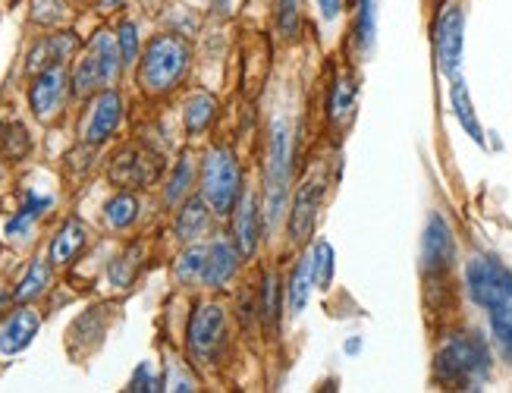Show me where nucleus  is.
I'll use <instances>...</instances> for the list:
<instances>
[{
  "label": "nucleus",
  "instance_id": "nucleus-20",
  "mask_svg": "<svg viewBox=\"0 0 512 393\" xmlns=\"http://www.w3.org/2000/svg\"><path fill=\"white\" fill-rule=\"evenodd\" d=\"M101 89H110V82H107V73L101 67V60L98 54L88 48L82 54V60L76 63V70H73V95L85 98V95H92V92H101Z\"/></svg>",
  "mask_w": 512,
  "mask_h": 393
},
{
  "label": "nucleus",
  "instance_id": "nucleus-14",
  "mask_svg": "<svg viewBox=\"0 0 512 393\" xmlns=\"http://www.w3.org/2000/svg\"><path fill=\"white\" fill-rule=\"evenodd\" d=\"M41 318L32 309H16L4 324H0V353L4 356H16L22 353L38 334Z\"/></svg>",
  "mask_w": 512,
  "mask_h": 393
},
{
  "label": "nucleus",
  "instance_id": "nucleus-15",
  "mask_svg": "<svg viewBox=\"0 0 512 393\" xmlns=\"http://www.w3.org/2000/svg\"><path fill=\"white\" fill-rule=\"evenodd\" d=\"M236 268H239L236 246H230L227 239H214V243L208 246V255H205L202 283H205V287H211V290H220L236 274Z\"/></svg>",
  "mask_w": 512,
  "mask_h": 393
},
{
  "label": "nucleus",
  "instance_id": "nucleus-28",
  "mask_svg": "<svg viewBox=\"0 0 512 393\" xmlns=\"http://www.w3.org/2000/svg\"><path fill=\"white\" fill-rule=\"evenodd\" d=\"M104 217H107V224L114 227V230L132 227V224H136V217H139V199L132 192L114 195V199L104 205Z\"/></svg>",
  "mask_w": 512,
  "mask_h": 393
},
{
  "label": "nucleus",
  "instance_id": "nucleus-36",
  "mask_svg": "<svg viewBox=\"0 0 512 393\" xmlns=\"http://www.w3.org/2000/svg\"><path fill=\"white\" fill-rule=\"evenodd\" d=\"M129 390H161V381L154 378V371H151V365H142L136 375H132V381H129Z\"/></svg>",
  "mask_w": 512,
  "mask_h": 393
},
{
  "label": "nucleus",
  "instance_id": "nucleus-3",
  "mask_svg": "<svg viewBox=\"0 0 512 393\" xmlns=\"http://www.w3.org/2000/svg\"><path fill=\"white\" fill-rule=\"evenodd\" d=\"M289 173H293V145H289V129L283 120L271 126L264 155V221L274 230L283 221L286 199H289Z\"/></svg>",
  "mask_w": 512,
  "mask_h": 393
},
{
  "label": "nucleus",
  "instance_id": "nucleus-39",
  "mask_svg": "<svg viewBox=\"0 0 512 393\" xmlns=\"http://www.w3.org/2000/svg\"><path fill=\"white\" fill-rule=\"evenodd\" d=\"M4 302H7V293H4V290H0V309H4Z\"/></svg>",
  "mask_w": 512,
  "mask_h": 393
},
{
  "label": "nucleus",
  "instance_id": "nucleus-9",
  "mask_svg": "<svg viewBox=\"0 0 512 393\" xmlns=\"http://www.w3.org/2000/svg\"><path fill=\"white\" fill-rule=\"evenodd\" d=\"M123 120V98L114 89H101L92 104H88V114L82 117L79 136L85 145H101L117 133V126Z\"/></svg>",
  "mask_w": 512,
  "mask_h": 393
},
{
  "label": "nucleus",
  "instance_id": "nucleus-38",
  "mask_svg": "<svg viewBox=\"0 0 512 393\" xmlns=\"http://www.w3.org/2000/svg\"><path fill=\"white\" fill-rule=\"evenodd\" d=\"M120 4H123V0H101V10H114Z\"/></svg>",
  "mask_w": 512,
  "mask_h": 393
},
{
  "label": "nucleus",
  "instance_id": "nucleus-19",
  "mask_svg": "<svg viewBox=\"0 0 512 393\" xmlns=\"http://www.w3.org/2000/svg\"><path fill=\"white\" fill-rule=\"evenodd\" d=\"M85 243H88V230L82 227V221H76V217L66 221L57 230V236L51 239V265H57V268L73 265L76 255L85 249Z\"/></svg>",
  "mask_w": 512,
  "mask_h": 393
},
{
  "label": "nucleus",
  "instance_id": "nucleus-21",
  "mask_svg": "<svg viewBox=\"0 0 512 393\" xmlns=\"http://www.w3.org/2000/svg\"><path fill=\"white\" fill-rule=\"evenodd\" d=\"M211 224V208L205 205V199H189L180 214H176V224H173V233L183 239V243H195L198 236H202Z\"/></svg>",
  "mask_w": 512,
  "mask_h": 393
},
{
  "label": "nucleus",
  "instance_id": "nucleus-16",
  "mask_svg": "<svg viewBox=\"0 0 512 393\" xmlns=\"http://www.w3.org/2000/svg\"><path fill=\"white\" fill-rule=\"evenodd\" d=\"M355 101H359V82H355L352 73H340L337 79H333V89L327 98V117H330L333 129H340L352 120Z\"/></svg>",
  "mask_w": 512,
  "mask_h": 393
},
{
  "label": "nucleus",
  "instance_id": "nucleus-1",
  "mask_svg": "<svg viewBox=\"0 0 512 393\" xmlns=\"http://www.w3.org/2000/svg\"><path fill=\"white\" fill-rule=\"evenodd\" d=\"M491 371V343L475 331L450 334L434 353V381L447 390H481Z\"/></svg>",
  "mask_w": 512,
  "mask_h": 393
},
{
  "label": "nucleus",
  "instance_id": "nucleus-27",
  "mask_svg": "<svg viewBox=\"0 0 512 393\" xmlns=\"http://www.w3.org/2000/svg\"><path fill=\"white\" fill-rule=\"evenodd\" d=\"M214 114H217V101H214V95H208V92H195V95L186 101V114H183L186 129H189L192 136L205 133V129L211 126V120H214Z\"/></svg>",
  "mask_w": 512,
  "mask_h": 393
},
{
  "label": "nucleus",
  "instance_id": "nucleus-33",
  "mask_svg": "<svg viewBox=\"0 0 512 393\" xmlns=\"http://www.w3.org/2000/svg\"><path fill=\"white\" fill-rule=\"evenodd\" d=\"M205 255H208V249H186L183 255H180V261H176V280L180 283H198L202 280V274H205Z\"/></svg>",
  "mask_w": 512,
  "mask_h": 393
},
{
  "label": "nucleus",
  "instance_id": "nucleus-2",
  "mask_svg": "<svg viewBox=\"0 0 512 393\" xmlns=\"http://www.w3.org/2000/svg\"><path fill=\"white\" fill-rule=\"evenodd\" d=\"M192 51L180 35H154L139 63V85L148 95H167L183 82Z\"/></svg>",
  "mask_w": 512,
  "mask_h": 393
},
{
  "label": "nucleus",
  "instance_id": "nucleus-17",
  "mask_svg": "<svg viewBox=\"0 0 512 393\" xmlns=\"http://www.w3.org/2000/svg\"><path fill=\"white\" fill-rule=\"evenodd\" d=\"M79 48V38L73 32H60V35H48L44 41L32 48L29 54V73H41L54 67V63H63L70 54H76Z\"/></svg>",
  "mask_w": 512,
  "mask_h": 393
},
{
  "label": "nucleus",
  "instance_id": "nucleus-11",
  "mask_svg": "<svg viewBox=\"0 0 512 393\" xmlns=\"http://www.w3.org/2000/svg\"><path fill=\"white\" fill-rule=\"evenodd\" d=\"M70 85L73 79L66 76L63 63H54V67L41 70L32 82V92H29V104L38 120H51L60 114V107L70 98Z\"/></svg>",
  "mask_w": 512,
  "mask_h": 393
},
{
  "label": "nucleus",
  "instance_id": "nucleus-25",
  "mask_svg": "<svg viewBox=\"0 0 512 393\" xmlns=\"http://www.w3.org/2000/svg\"><path fill=\"white\" fill-rule=\"evenodd\" d=\"M48 283H51V265H48V261L35 258L32 265H29V271L22 274V280L16 283L13 302H32V299H38L44 290H48Z\"/></svg>",
  "mask_w": 512,
  "mask_h": 393
},
{
  "label": "nucleus",
  "instance_id": "nucleus-8",
  "mask_svg": "<svg viewBox=\"0 0 512 393\" xmlns=\"http://www.w3.org/2000/svg\"><path fill=\"white\" fill-rule=\"evenodd\" d=\"M164 170V158L154 155L145 145H129L110 164V180L123 189H145L151 183H158Z\"/></svg>",
  "mask_w": 512,
  "mask_h": 393
},
{
  "label": "nucleus",
  "instance_id": "nucleus-5",
  "mask_svg": "<svg viewBox=\"0 0 512 393\" xmlns=\"http://www.w3.org/2000/svg\"><path fill=\"white\" fill-rule=\"evenodd\" d=\"M465 290L478 309L491 312L512 302V271L494 255H472L465 265Z\"/></svg>",
  "mask_w": 512,
  "mask_h": 393
},
{
  "label": "nucleus",
  "instance_id": "nucleus-24",
  "mask_svg": "<svg viewBox=\"0 0 512 393\" xmlns=\"http://www.w3.org/2000/svg\"><path fill=\"white\" fill-rule=\"evenodd\" d=\"M51 205H54L51 195H35V192H29V195H26V202H22V208L7 221L4 233H7V236H22V233H29V227H32Z\"/></svg>",
  "mask_w": 512,
  "mask_h": 393
},
{
  "label": "nucleus",
  "instance_id": "nucleus-31",
  "mask_svg": "<svg viewBox=\"0 0 512 393\" xmlns=\"http://www.w3.org/2000/svg\"><path fill=\"white\" fill-rule=\"evenodd\" d=\"M0 145H4V158L7 161H22L29 155L32 139H29L26 126H22V123H7L4 129H0Z\"/></svg>",
  "mask_w": 512,
  "mask_h": 393
},
{
  "label": "nucleus",
  "instance_id": "nucleus-30",
  "mask_svg": "<svg viewBox=\"0 0 512 393\" xmlns=\"http://www.w3.org/2000/svg\"><path fill=\"white\" fill-rule=\"evenodd\" d=\"M192 180H195V164H192V158H189V155H183V158H180V164L173 167L170 180H167L164 202H167V205H176V202H180L183 195L189 192Z\"/></svg>",
  "mask_w": 512,
  "mask_h": 393
},
{
  "label": "nucleus",
  "instance_id": "nucleus-26",
  "mask_svg": "<svg viewBox=\"0 0 512 393\" xmlns=\"http://www.w3.org/2000/svg\"><path fill=\"white\" fill-rule=\"evenodd\" d=\"M487 321H491V340L497 346V353L503 356V362L512 365V302L487 312Z\"/></svg>",
  "mask_w": 512,
  "mask_h": 393
},
{
  "label": "nucleus",
  "instance_id": "nucleus-13",
  "mask_svg": "<svg viewBox=\"0 0 512 393\" xmlns=\"http://www.w3.org/2000/svg\"><path fill=\"white\" fill-rule=\"evenodd\" d=\"M261 239V211L252 192H242L233 208V246L239 258H252Z\"/></svg>",
  "mask_w": 512,
  "mask_h": 393
},
{
  "label": "nucleus",
  "instance_id": "nucleus-22",
  "mask_svg": "<svg viewBox=\"0 0 512 393\" xmlns=\"http://www.w3.org/2000/svg\"><path fill=\"white\" fill-rule=\"evenodd\" d=\"M311 287H315V277H311V252H308L305 258H299V265L293 268V274H289V280H286L283 299H286L289 315H299L305 309Z\"/></svg>",
  "mask_w": 512,
  "mask_h": 393
},
{
  "label": "nucleus",
  "instance_id": "nucleus-7",
  "mask_svg": "<svg viewBox=\"0 0 512 393\" xmlns=\"http://www.w3.org/2000/svg\"><path fill=\"white\" fill-rule=\"evenodd\" d=\"M456 265V236L443 214H431L421 233V274L428 280L447 277Z\"/></svg>",
  "mask_w": 512,
  "mask_h": 393
},
{
  "label": "nucleus",
  "instance_id": "nucleus-6",
  "mask_svg": "<svg viewBox=\"0 0 512 393\" xmlns=\"http://www.w3.org/2000/svg\"><path fill=\"white\" fill-rule=\"evenodd\" d=\"M465 48V13L456 0H447L434 16V60L440 76L456 79Z\"/></svg>",
  "mask_w": 512,
  "mask_h": 393
},
{
  "label": "nucleus",
  "instance_id": "nucleus-37",
  "mask_svg": "<svg viewBox=\"0 0 512 393\" xmlns=\"http://www.w3.org/2000/svg\"><path fill=\"white\" fill-rule=\"evenodd\" d=\"M318 10H321V19H327V23H333V19L340 16L343 10V0H315Z\"/></svg>",
  "mask_w": 512,
  "mask_h": 393
},
{
  "label": "nucleus",
  "instance_id": "nucleus-35",
  "mask_svg": "<svg viewBox=\"0 0 512 393\" xmlns=\"http://www.w3.org/2000/svg\"><path fill=\"white\" fill-rule=\"evenodd\" d=\"M117 45H120V57H123V67H129V63L139 60V29L136 23H120L117 29Z\"/></svg>",
  "mask_w": 512,
  "mask_h": 393
},
{
  "label": "nucleus",
  "instance_id": "nucleus-10",
  "mask_svg": "<svg viewBox=\"0 0 512 393\" xmlns=\"http://www.w3.org/2000/svg\"><path fill=\"white\" fill-rule=\"evenodd\" d=\"M224 334H227V315L220 305L214 302H202L195 309L192 321H189V349L202 359V362H211L217 356L220 343H224Z\"/></svg>",
  "mask_w": 512,
  "mask_h": 393
},
{
  "label": "nucleus",
  "instance_id": "nucleus-34",
  "mask_svg": "<svg viewBox=\"0 0 512 393\" xmlns=\"http://www.w3.org/2000/svg\"><path fill=\"white\" fill-rule=\"evenodd\" d=\"M299 0H277V29L283 38L299 35Z\"/></svg>",
  "mask_w": 512,
  "mask_h": 393
},
{
  "label": "nucleus",
  "instance_id": "nucleus-4",
  "mask_svg": "<svg viewBox=\"0 0 512 393\" xmlns=\"http://www.w3.org/2000/svg\"><path fill=\"white\" fill-rule=\"evenodd\" d=\"M242 195V170L230 148L217 145L205 155L202 164V199L211 208V214H233Z\"/></svg>",
  "mask_w": 512,
  "mask_h": 393
},
{
  "label": "nucleus",
  "instance_id": "nucleus-12",
  "mask_svg": "<svg viewBox=\"0 0 512 393\" xmlns=\"http://www.w3.org/2000/svg\"><path fill=\"white\" fill-rule=\"evenodd\" d=\"M321 195H324V180H318V177H308L299 186L296 199H293V211H289V236H293L296 243H305L311 230H315Z\"/></svg>",
  "mask_w": 512,
  "mask_h": 393
},
{
  "label": "nucleus",
  "instance_id": "nucleus-18",
  "mask_svg": "<svg viewBox=\"0 0 512 393\" xmlns=\"http://www.w3.org/2000/svg\"><path fill=\"white\" fill-rule=\"evenodd\" d=\"M450 107L459 120V126L465 129V136H469L475 145H484V129H481V120H478V111L472 104V95H469V85H465L459 76L450 79Z\"/></svg>",
  "mask_w": 512,
  "mask_h": 393
},
{
  "label": "nucleus",
  "instance_id": "nucleus-23",
  "mask_svg": "<svg viewBox=\"0 0 512 393\" xmlns=\"http://www.w3.org/2000/svg\"><path fill=\"white\" fill-rule=\"evenodd\" d=\"M377 38V0H359L355 4V23H352V41L359 54H371Z\"/></svg>",
  "mask_w": 512,
  "mask_h": 393
},
{
  "label": "nucleus",
  "instance_id": "nucleus-32",
  "mask_svg": "<svg viewBox=\"0 0 512 393\" xmlns=\"http://www.w3.org/2000/svg\"><path fill=\"white\" fill-rule=\"evenodd\" d=\"M333 268H337V258H333V246L321 239V243L311 249V277H315V287L318 290H327L330 287Z\"/></svg>",
  "mask_w": 512,
  "mask_h": 393
},
{
  "label": "nucleus",
  "instance_id": "nucleus-29",
  "mask_svg": "<svg viewBox=\"0 0 512 393\" xmlns=\"http://www.w3.org/2000/svg\"><path fill=\"white\" fill-rule=\"evenodd\" d=\"M283 287H280V280H277V274L274 271H267L264 274V280H261V299H258V312H261V318H264V324H277V318H280V309H283Z\"/></svg>",
  "mask_w": 512,
  "mask_h": 393
}]
</instances>
